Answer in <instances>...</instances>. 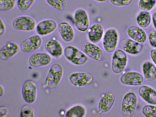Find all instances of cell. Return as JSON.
Listing matches in <instances>:
<instances>
[{"mask_svg": "<svg viewBox=\"0 0 156 117\" xmlns=\"http://www.w3.org/2000/svg\"><path fill=\"white\" fill-rule=\"evenodd\" d=\"M63 73L61 65L58 63L51 67L45 80V84L48 87L52 88L58 84L62 78Z\"/></svg>", "mask_w": 156, "mask_h": 117, "instance_id": "obj_1", "label": "cell"}, {"mask_svg": "<svg viewBox=\"0 0 156 117\" xmlns=\"http://www.w3.org/2000/svg\"><path fill=\"white\" fill-rule=\"evenodd\" d=\"M137 98L133 92H129L126 94L123 99L122 113L125 117H130L133 114L136 109Z\"/></svg>", "mask_w": 156, "mask_h": 117, "instance_id": "obj_2", "label": "cell"}, {"mask_svg": "<svg viewBox=\"0 0 156 117\" xmlns=\"http://www.w3.org/2000/svg\"><path fill=\"white\" fill-rule=\"evenodd\" d=\"M37 85L33 80L26 81L23 83L22 93L24 100L27 103L31 104L36 100L37 96Z\"/></svg>", "mask_w": 156, "mask_h": 117, "instance_id": "obj_3", "label": "cell"}, {"mask_svg": "<svg viewBox=\"0 0 156 117\" xmlns=\"http://www.w3.org/2000/svg\"><path fill=\"white\" fill-rule=\"evenodd\" d=\"M64 55L72 63L78 65L86 62L87 58L82 52L72 46H68L64 50Z\"/></svg>", "mask_w": 156, "mask_h": 117, "instance_id": "obj_4", "label": "cell"}, {"mask_svg": "<svg viewBox=\"0 0 156 117\" xmlns=\"http://www.w3.org/2000/svg\"><path fill=\"white\" fill-rule=\"evenodd\" d=\"M126 62L127 57L125 53L121 50L117 49L112 57V71L116 73H121L125 68Z\"/></svg>", "mask_w": 156, "mask_h": 117, "instance_id": "obj_5", "label": "cell"}, {"mask_svg": "<svg viewBox=\"0 0 156 117\" xmlns=\"http://www.w3.org/2000/svg\"><path fill=\"white\" fill-rule=\"evenodd\" d=\"M71 82L77 87L88 85L93 82L92 75L86 73H76L71 74L69 76Z\"/></svg>", "mask_w": 156, "mask_h": 117, "instance_id": "obj_6", "label": "cell"}, {"mask_svg": "<svg viewBox=\"0 0 156 117\" xmlns=\"http://www.w3.org/2000/svg\"><path fill=\"white\" fill-rule=\"evenodd\" d=\"M13 27L16 30L23 31H30L34 28L35 21L30 17L21 16L15 19L12 23Z\"/></svg>", "mask_w": 156, "mask_h": 117, "instance_id": "obj_7", "label": "cell"}, {"mask_svg": "<svg viewBox=\"0 0 156 117\" xmlns=\"http://www.w3.org/2000/svg\"><path fill=\"white\" fill-rule=\"evenodd\" d=\"M117 40L118 34L115 29L107 30L104 35L103 42L105 51L108 52H113L116 47Z\"/></svg>", "mask_w": 156, "mask_h": 117, "instance_id": "obj_8", "label": "cell"}, {"mask_svg": "<svg viewBox=\"0 0 156 117\" xmlns=\"http://www.w3.org/2000/svg\"><path fill=\"white\" fill-rule=\"evenodd\" d=\"M41 38L37 35H34L23 41L20 48L23 52H29L38 49L42 44Z\"/></svg>", "mask_w": 156, "mask_h": 117, "instance_id": "obj_9", "label": "cell"}, {"mask_svg": "<svg viewBox=\"0 0 156 117\" xmlns=\"http://www.w3.org/2000/svg\"><path fill=\"white\" fill-rule=\"evenodd\" d=\"M81 48L85 54L94 60L99 61L103 57V53L101 50L92 43H84L82 45Z\"/></svg>", "mask_w": 156, "mask_h": 117, "instance_id": "obj_10", "label": "cell"}, {"mask_svg": "<svg viewBox=\"0 0 156 117\" xmlns=\"http://www.w3.org/2000/svg\"><path fill=\"white\" fill-rule=\"evenodd\" d=\"M121 82L125 85L137 86L141 85L144 82L142 76L136 72H129L123 74L120 77Z\"/></svg>", "mask_w": 156, "mask_h": 117, "instance_id": "obj_11", "label": "cell"}, {"mask_svg": "<svg viewBox=\"0 0 156 117\" xmlns=\"http://www.w3.org/2000/svg\"><path fill=\"white\" fill-rule=\"evenodd\" d=\"M51 61V58L47 53L38 52L32 55L29 59L30 65L34 67H38L47 65Z\"/></svg>", "mask_w": 156, "mask_h": 117, "instance_id": "obj_12", "label": "cell"}, {"mask_svg": "<svg viewBox=\"0 0 156 117\" xmlns=\"http://www.w3.org/2000/svg\"><path fill=\"white\" fill-rule=\"evenodd\" d=\"M75 26L79 30L85 31L89 26V21L87 15L85 11L80 9L77 10L74 15Z\"/></svg>", "mask_w": 156, "mask_h": 117, "instance_id": "obj_13", "label": "cell"}, {"mask_svg": "<svg viewBox=\"0 0 156 117\" xmlns=\"http://www.w3.org/2000/svg\"><path fill=\"white\" fill-rule=\"evenodd\" d=\"M120 46L123 50L132 54L140 53L143 47L141 44L129 39H125L122 40Z\"/></svg>", "mask_w": 156, "mask_h": 117, "instance_id": "obj_14", "label": "cell"}, {"mask_svg": "<svg viewBox=\"0 0 156 117\" xmlns=\"http://www.w3.org/2000/svg\"><path fill=\"white\" fill-rule=\"evenodd\" d=\"M115 100L114 94L112 92H108L104 94L99 102L98 108L101 112L108 111L112 106Z\"/></svg>", "mask_w": 156, "mask_h": 117, "instance_id": "obj_15", "label": "cell"}, {"mask_svg": "<svg viewBox=\"0 0 156 117\" xmlns=\"http://www.w3.org/2000/svg\"><path fill=\"white\" fill-rule=\"evenodd\" d=\"M20 49L19 46L14 43H9L3 46L0 51V57L2 60L9 59L15 55Z\"/></svg>", "mask_w": 156, "mask_h": 117, "instance_id": "obj_16", "label": "cell"}, {"mask_svg": "<svg viewBox=\"0 0 156 117\" xmlns=\"http://www.w3.org/2000/svg\"><path fill=\"white\" fill-rule=\"evenodd\" d=\"M57 23L53 20H48L43 21L37 25L36 30L41 35H45L53 32L57 27Z\"/></svg>", "mask_w": 156, "mask_h": 117, "instance_id": "obj_17", "label": "cell"}, {"mask_svg": "<svg viewBox=\"0 0 156 117\" xmlns=\"http://www.w3.org/2000/svg\"><path fill=\"white\" fill-rule=\"evenodd\" d=\"M140 96L147 102L152 104H156V91L151 87L143 86L138 90Z\"/></svg>", "mask_w": 156, "mask_h": 117, "instance_id": "obj_18", "label": "cell"}, {"mask_svg": "<svg viewBox=\"0 0 156 117\" xmlns=\"http://www.w3.org/2000/svg\"><path fill=\"white\" fill-rule=\"evenodd\" d=\"M45 47L50 54L56 58H59L62 54L61 45L56 40L53 39L48 40L45 44Z\"/></svg>", "mask_w": 156, "mask_h": 117, "instance_id": "obj_19", "label": "cell"}, {"mask_svg": "<svg viewBox=\"0 0 156 117\" xmlns=\"http://www.w3.org/2000/svg\"><path fill=\"white\" fill-rule=\"evenodd\" d=\"M127 32L131 38L140 44H143L146 40V33L142 29L137 27L132 26L129 27Z\"/></svg>", "mask_w": 156, "mask_h": 117, "instance_id": "obj_20", "label": "cell"}, {"mask_svg": "<svg viewBox=\"0 0 156 117\" xmlns=\"http://www.w3.org/2000/svg\"><path fill=\"white\" fill-rule=\"evenodd\" d=\"M59 33L63 40L66 42H70L73 39L74 32L73 28L68 23L62 22L59 24Z\"/></svg>", "mask_w": 156, "mask_h": 117, "instance_id": "obj_21", "label": "cell"}, {"mask_svg": "<svg viewBox=\"0 0 156 117\" xmlns=\"http://www.w3.org/2000/svg\"><path fill=\"white\" fill-rule=\"evenodd\" d=\"M103 32V27L100 24H95L92 25L88 30V35L90 40L96 43L101 39Z\"/></svg>", "mask_w": 156, "mask_h": 117, "instance_id": "obj_22", "label": "cell"}, {"mask_svg": "<svg viewBox=\"0 0 156 117\" xmlns=\"http://www.w3.org/2000/svg\"><path fill=\"white\" fill-rule=\"evenodd\" d=\"M143 72L145 80L152 81L156 78V68L154 65L149 62H145L143 66Z\"/></svg>", "mask_w": 156, "mask_h": 117, "instance_id": "obj_23", "label": "cell"}, {"mask_svg": "<svg viewBox=\"0 0 156 117\" xmlns=\"http://www.w3.org/2000/svg\"><path fill=\"white\" fill-rule=\"evenodd\" d=\"M85 110L80 105L74 106L69 110L66 112L65 116L67 117H82L84 115Z\"/></svg>", "mask_w": 156, "mask_h": 117, "instance_id": "obj_24", "label": "cell"}, {"mask_svg": "<svg viewBox=\"0 0 156 117\" xmlns=\"http://www.w3.org/2000/svg\"><path fill=\"white\" fill-rule=\"evenodd\" d=\"M137 23L140 27L145 28L149 24L151 17L149 13L146 11L141 12L137 18Z\"/></svg>", "mask_w": 156, "mask_h": 117, "instance_id": "obj_25", "label": "cell"}, {"mask_svg": "<svg viewBox=\"0 0 156 117\" xmlns=\"http://www.w3.org/2000/svg\"><path fill=\"white\" fill-rule=\"evenodd\" d=\"M47 3L54 9L59 10L65 9L67 3L65 0H46Z\"/></svg>", "mask_w": 156, "mask_h": 117, "instance_id": "obj_26", "label": "cell"}, {"mask_svg": "<svg viewBox=\"0 0 156 117\" xmlns=\"http://www.w3.org/2000/svg\"><path fill=\"white\" fill-rule=\"evenodd\" d=\"M15 5V0H0V10L5 11L11 10Z\"/></svg>", "mask_w": 156, "mask_h": 117, "instance_id": "obj_27", "label": "cell"}, {"mask_svg": "<svg viewBox=\"0 0 156 117\" xmlns=\"http://www.w3.org/2000/svg\"><path fill=\"white\" fill-rule=\"evenodd\" d=\"M35 0H18L17 6L21 10L26 12L31 7Z\"/></svg>", "mask_w": 156, "mask_h": 117, "instance_id": "obj_28", "label": "cell"}, {"mask_svg": "<svg viewBox=\"0 0 156 117\" xmlns=\"http://www.w3.org/2000/svg\"><path fill=\"white\" fill-rule=\"evenodd\" d=\"M34 111L33 107L29 105H24L22 108L21 112V117H33Z\"/></svg>", "mask_w": 156, "mask_h": 117, "instance_id": "obj_29", "label": "cell"}, {"mask_svg": "<svg viewBox=\"0 0 156 117\" xmlns=\"http://www.w3.org/2000/svg\"><path fill=\"white\" fill-rule=\"evenodd\" d=\"M143 114L147 117H156V107L152 105L144 106L142 110Z\"/></svg>", "mask_w": 156, "mask_h": 117, "instance_id": "obj_30", "label": "cell"}, {"mask_svg": "<svg viewBox=\"0 0 156 117\" xmlns=\"http://www.w3.org/2000/svg\"><path fill=\"white\" fill-rule=\"evenodd\" d=\"M155 3V0H140L139 3V7L141 10L147 11L152 9Z\"/></svg>", "mask_w": 156, "mask_h": 117, "instance_id": "obj_31", "label": "cell"}, {"mask_svg": "<svg viewBox=\"0 0 156 117\" xmlns=\"http://www.w3.org/2000/svg\"><path fill=\"white\" fill-rule=\"evenodd\" d=\"M148 37L151 45L156 47V30H151L149 33Z\"/></svg>", "mask_w": 156, "mask_h": 117, "instance_id": "obj_32", "label": "cell"}, {"mask_svg": "<svg viewBox=\"0 0 156 117\" xmlns=\"http://www.w3.org/2000/svg\"><path fill=\"white\" fill-rule=\"evenodd\" d=\"M132 0H110L113 4L119 6L127 5L130 4Z\"/></svg>", "mask_w": 156, "mask_h": 117, "instance_id": "obj_33", "label": "cell"}, {"mask_svg": "<svg viewBox=\"0 0 156 117\" xmlns=\"http://www.w3.org/2000/svg\"><path fill=\"white\" fill-rule=\"evenodd\" d=\"M9 111L6 106H2L0 107V117H7L9 115Z\"/></svg>", "mask_w": 156, "mask_h": 117, "instance_id": "obj_34", "label": "cell"}, {"mask_svg": "<svg viewBox=\"0 0 156 117\" xmlns=\"http://www.w3.org/2000/svg\"><path fill=\"white\" fill-rule=\"evenodd\" d=\"M5 26L1 18L0 19V36L3 35L5 31Z\"/></svg>", "mask_w": 156, "mask_h": 117, "instance_id": "obj_35", "label": "cell"}, {"mask_svg": "<svg viewBox=\"0 0 156 117\" xmlns=\"http://www.w3.org/2000/svg\"><path fill=\"white\" fill-rule=\"evenodd\" d=\"M151 56L153 61L156 65V49L152 50L151 51Z\"/></svg>", "mask_w": 156, "mask_h": 117, "instance_id": "obj_36", "label": "cell"}, {"mask_svg": "<svg viewBox=\"0 0 156 117\" xmlns=\"http://www.w3.org/2000/svg\"><path fill=\"white\" fill-rule=\"evenodd\" d=\"M152 18L154 26L156 28V11L153 13Z\"/></svg>", "mask_w": 156, "mask_h": 117, "instance_id": "obj_37", "label": "cell"}, {"mask_svg": "<svg viewBox=\"0 0 156 117\" xmlns=\"http://www.w3.org/2000/svg\"><path fill=\"white\" fill-rule=\"evenodd\" d=\"M4 93V89L3 87L1 85H0V96H2Z\"/></svg>", "mask_w": 156, "mask_h": 117, "instance_id": "obj_38", "label": "cell"}, {"mask_svg": "<svg viewBox=\"0 0 156 117\" xmlns=\"http://www.w3.org/2000/svg\"><path fill=\"white\" fill-rule=\"evenodd\" d=\"M96 0V1H99V2H102L105 1H106L107 0Z\"/></svg>", "mask_w": 156, "mask_h": 117, "instance_id": "obj_39", "label": "cell"}]
</instances>
